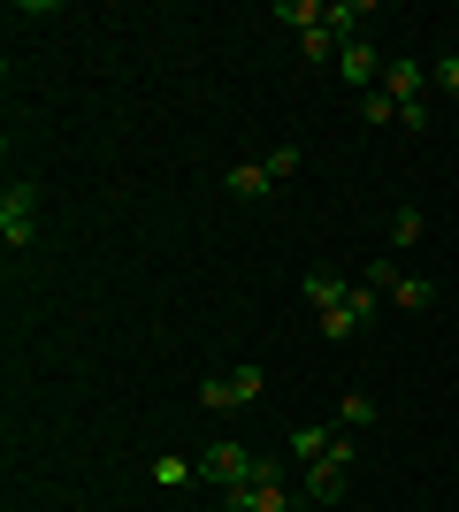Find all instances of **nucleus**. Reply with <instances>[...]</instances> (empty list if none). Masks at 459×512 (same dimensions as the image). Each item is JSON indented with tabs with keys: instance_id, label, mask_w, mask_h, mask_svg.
<instances>
[{
	"instance_id": "nucleus-1",
	"label": "nucleus",
	"mask_w": 459,
	"mask_h": 512,
	"mask_svg": "<svg viewBox=\"0 0 459 512\" xmlns=\"http://www.w3.org/2000/svg\"><path fill=\"white\" fill-rule=\"evenodd\" d=\"M0 245H8V253H31V245H39V184H31V176H8V192H0Z\"/></svg>"
},
{
	"instance_id": "nucleus-2",
	"label": "nucleus",
	"mask_w": 459,
	"mask_h": 512,
	"mask_svg": "<svg viewBox=\"0 0 459 512\" xmlns=\"http://www.w3.org/2000/svg\"><path fill=\"white\" fill-rule=\"evenodd\" d=\"M268 459L253 444H238V436H222V444H199V482H215V490H238V482H253Z\"/></svg>"
},
{
	"instance_id": "nucleus-3",
	"label": "nucleus",
	"mask_w": 459,
	"mask_h": 512,
	"mask_svg": "<svg viewBox=\"0 0 459 512\" xmlns=\"http://www.w3.org/2000/svg\"><path fill=\"white\" fill-rule=\"evenodd\" d=\"M222 505L230 512H291V490H284V467L268 459L253 482H238V490H222Z\"/></svg>"
},
{
	"instance_id": "nucleus-4",
	"label": "nucleus",
	"mask_w": 459,
	"mask_h": 512,
	"mask_svg": "<svg viewBox=\"0 0 459 512\" xmlns=\"http://www.w3.org/2000/svg\"><path fill=\"white\" fill-rule=\"evenodd\" d=\"M261 367H230V375H215V383H199V406L207 413H230V406H253L261 398Z\"/></svg>"
},
{
	"instance_id": "nucleus-5",
	"label": "nucleus",
	"mask_w": 459,
	"mask_h": 512,
	"mask_svg": "<svg viewBox=\"0 0 459 512\" xmlns=\"http://www.w3.org/2000/svg\"><path fill=\"white\" fill-rule=\"evenodd\" d=\"M383 92H391V100H398V107H414V100H421V92H429V69H421V62H414V54H398V62H391V69H383Z\"/></svg>"
},
{
	"instance_id": "nucleus-6",
	"label": "nucleus",
	"mask_w": 459,
	"mask_h": 512,
	"mask_svg": "<svg viewBox=\"0 0 459 512\" xmlns=\"http://www.w3.org/2000/svg\"><path fill=\"white\" fill-rule=\"evenodd\" d=\"M299 291H306V306H314V314H337V306H352V283H345V276H329V268H314Z\"/></svg>"
},
{
	"instance_id": "nucleus-7",
	"label": "nucleus",
	"mask_w": 459,
	"mask_h": 512,
	"mask_svg": "<svg viewBox=\"0 0 459 512\" xmlns=\"http://www.w3.org/2000/svg\"><path fill=\"white\" fill-rule=\"evenodd\" d=\"M337 77H345V85H375V46L345 39V46H337Z\"/></svg>"
},
{
	"instance_id": "nucleus-8",
	"label": "nucleus",
	"mask_w": 459,
	"mask_h": 512,
	"mask_svg": "<svg viewBox=\"0 0 459 512\" xmlns=\"http://www.w3.org/2000/svg\"><path fill=\"white\" fill-rule=\"evenodd\" d=\"M383 299L406 306V314H429V306H437V283H429V276H391V291H383Z\"/></svg>"
},
{
	"instance_id": "nucleus-9",
	"label": "nucleus",
	"mask_w": 459,
	"mask_h": 512,
	"mask_svg": "<svg viewBox=\"0 0 459 512\" xmlns=\"http://www.w3.org/2000/svg\"><path fill=\"white\" fill-rule=\"evenodd\" d=\"M222 184H230V199H268V192H276V176H268V161H245V169H230Z\"/></svg>"
},
{
	"instance_id": "nucleus-10",
	"label": "nucleus",
	"mask_w": 459,
	"mask_h": 512,
	"mask_svg": "<svg viewBox=\"0 0 459 512\" xmlns=\"http://www.w3.org/2000/svg\"><path fill=\"white\" fill-rule=\"evenodd\" d=\"M360 16H368V0H337V8H322V31L345 46V39H360Z\"/></svg>"
},
{
	"instance_id": "nucleus-11",
	"label": "nucleus",
	"mask_w": 459,
	"mask_h": 512,
	"mask_svg": "<svg viewBox=\"0 0 459 512\" xmlns=\"http://www.w3.org/2000/svg\"><path fill=\"white\" fill-rule=\"evenodd\" d=\"M306 497H314V505H337V497H345V467H306Z\"/></svg>"
},
{
	"instance_id": "nucleus-12",
	"label": "nucleus",
	"mask_w": 459,
	"mask_h": 512,
	"mask_svg": "<svg viewBox=\"0 0 459 512\" xmlns=\"http://www.w3.org/2000/svg\"><path fill=\"white\" fill-rule=\"evenodd\" d=\"M153 482H161V490H176V482H192V459H176V451H161V459H153Z\"/></svg>"
},
{
	"instance_id": "nucleus-13",
	"label": "nucleus",
	"mask_w": 459,
	"mask_h": 512,
	"mask_svg": "<svg viewBox=\"0 0 459 512\" xmlns=\"http://www.w3.org/2000/svg\"><path fill=\"white\" fill-rule=\"evenodd\" d=\"M299 54H306V62H314V69H322V62H337V39H329L322 23H314V31H306V39H299Z\"/></svg>"
},
{
	"instance_id": "nucleus-14",
	"label": "nucleus",
	"mask_w": 459,
	"mask_h": 512,
	"mask_svg": "<svg viewBox=\"0 0 459 512\" xmlns=\"http://www.w3.org/2000/svg\"><path fill=\"white\" fill-rule=\"evenodd\" d=\"M276 16H284V23H299V39H306V31L322 23V8H314V0H276Z\"/></svg>"
},
{
	"instance_id": "nucleus-15",
	"label": "nucleus",
	"mask_w": 459,
	"mask_h": 512,
	"mask_svg": "<svg viewBox=\"0 0 459 512\" xmlns=\"http://www.w3.org/2000/svg\"><path fill=\"white\" fill-rule=\"evenodd\" d=\"M360 115L383 130V123H398V100H391V92H360Z\"/></svg>"
},
{
	"instance_id": "nucleus-16",
	"label": "nucleus",
	"mask_w": 459,
	"mask_h": 512,
	"mask_svg": "<svg viewBox=\"0 0 459 512\" xmlns=\"http://www.w3.org/2000/svg\"><path fill=\"white\" fill-rule=\"evenodd\" d=\"M337 421H345V428H368L375 421V398H368V390H352L345 406H337Z\"/></svg>"
},
{
	"instance_id": "nucleus-17",
	"label": "nucleus",
	"mask_w": 459,
	"mask_h": 512,
	"mask_svg": "<svg viewBox=\"0 0 459 512\" xmlns=\"http://www.w3.org/2000/svg\"><path fill=\"white\" fill-rule=\"evenodd\" d=\"M299 161H306V146H276V153H268V176L284 184V176H299Z\"/></svg>"
},
{
	"instance_id": "nucleus-18",
	"label": "nucleus",
	"mask_w": 459,
	"mask_h": 512,
	"mask_svg": "<svg viewBox=\"0 0 459 512\" xmlns=\"http://www.w3.org/2000/svg\"><path fill=\"white\" fill-rule=\"evenodd\" d=\"M414 237H421V207H398L391 214V245H414Z\"/></svg>"
},
{
	"instance_id": "nucleus-19",
	"label": "nucleus",
	"mask_w": 459,
	"mask_h": 512,
	"mask_svg": "<svg viewBox=\"0 0 459 512\" xmlns=\"http://www.w3.org/2000/svg\"><path fill=\"white\" fill-rule=\"evenodd\" d=\"M429 85H444V92H459V54H444V62H437V77H429Z\"/></svg>"
},
{
	"instance_id": "nucleus-20",
	"label": "nucleus",
	"mask_w": 459,
	"mask_h": 512,
	"mask_svg": "<svg viewBox=\"0 0 459 512\" xmlns=\"http://www.w3.org/2000/svg\"><path fill=\"white\" fill-rule=\"evenodd\" d=\"M452 398H459V383H452Z\"/></svg>"
}]
</instances>
